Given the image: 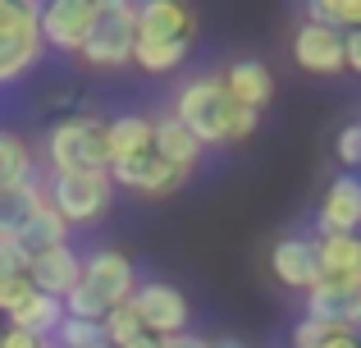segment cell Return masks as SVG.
<instances>
[{
    "instance_id": "30bf717a",
    "label": "cell",
    "mask_w": 361,
    "mask_h": 348,
    "mask_svg": "<svg viewBox=\"0 0 361 348\" xmlns=\"http://www.w3.org/2000/svg\"><path fill=\"white\" fill-rule=\"evenodd\" d=\"M270 275L283 289H298L307 294L311 284H320V261H316V239L307 234H283L270 248Z\"/></svg>"
},
{
    "instance_id": "f35d334b",
    "label": "cell",
    "mask_w": 361,
    "mask_h": 348,
    "mask_svg": "<svg viewBox=\"0 0 361 348\" xmlns=\"http://www.w3.org/2000/svg\"><path fill=\"white\" fill-rule=\"evenodd\" d=\"M0 335H5V321H0Z\"/></svg>"
},
{
    "instance_id": "ab89813d",
    "label": "cell",
    "mask_w": 361,
    "mask_h": 348,
    "mask_svg": "<svg viewBox=\"0 0 361 348\" xmlns=\"http://www.w3.org/2000/svg\"><path fill=\"white\" fill-rule=\"evenodd\" d=\"M97 348H110V344H97Z\"/></svg>"
},
{
    "instance_id": "d590c367",
    "label": "cell",
    "mask_w": 361,
    "mask_h": 348,
    "mask_svg": "<svg viewBox=\"0 0 361 348\" xmlns=\"http://www.w3.org/2000/svg\"><path fill=\"white\" fill-rule=\"evenodd\" d=\"M316 348H357V340H353L348 330H334V335H329L325 344H316Z\"/></svg>"
},
{
    "instance_id": "277c9868",
    "label": "cell",
    "mask_w": 361,
    "mask_h": 348,
    "mask_svg": "<svg viewBox=\"0 0 361 348\" xmlns=\"http://www.w3.org/2000/svg\"><path fill=\"white\" fill-rule=\"evenodd\" d=\"M42 197L69 229L73 224H78V229H92V224L110 211L115 188H110L106 174H51L42 184Z\"/></svg>"
},
{
    "instance_id": "f546056e",
    "label": "cell",
    "mask_w": 361,
    "mask_h": 348,
    "mask_svg": "<svg viewBox=\"0 0 361 348\" xmlns=\"http://www.w3.org/2000/svg\"><path fill=\"white\" fill-rule=\"evenodd\" d=\"M338 161H343V174H353L361 165V124H348L338 133Z\"/></svg>"
},
{
    "instance_id": "484cf974",
    "label": "cell",
    "mask_w": 361,
    "mask_h": 348,
    "mask_svg": "<svg viewBox=\"0 0 361 348\" xmlns=\"http://www.w3.org/2000/svg\"><path fill=\"white\" fill-rule=\"evenodd\" d=\"M307 23L353 32V28H361V0H307Z\"/></svg>"
},
{
    "instance_id": "1f68e13d",
    "label": "cell",
    "mask_w": 361,
    "mask_h": 348,
    "mask_svg": "<svg viewBox=\"0 0 361 348\" xmlns=\"http://www.w3.org/2000/svg\"><path fill=\"white\" fill-rule=\"evenodd\" d=\"M343 73H361V28L343 32Z\"/></svg>"
},
{
    "instance_id": "2e32d148",
    "label": "cell",
    "mask_w": 361,
    "mask_h": 348,
    "mask_svg": "<svg viewBox=\"0 0 361 348\" xmlns=\"http://www.w3.org/2000/svg\"><path fill=\"white\" fill-rule=\"evenodd\" d=\"M151 152H156L165 165H174V170H188V174H192L197 161L206 156V147L197 143V138L188 133V128L178 124L174 115H160V119H151Z\"/></svg>"
},
{
    "instance_id": "74e56055",
    "label": "cell",
    "mask_w": 361,
    "mask_h": 348,
    "mask_svg": "<svg viewBox=\"0 0 361 348\" xmlns=\"http://www.w3.org/2000/svg\"><path fill=\"white\" fill-rule=\"evenodd\" d=\"M211 348H252V344H243L238 335H220V340H211Z\"/></svg>"
},
{
    "instance_id": "4fadbf2b",
    "label": "cell",
    "mask_w": 361,
    "mask_h": 348,
    "mask_svg": "<svg viewBox=\"0 0 361 348\" xmlns=\"http://www.w3.org/2000/svg\"><path fill=\"white\" fill-rule=\"evenodd\" d=\"M220 83H224V92H229L233 106L256 110V115H261V110L270 106V97H274V73H270V64L256 60V55H238V60H229L224 73H220Z\"/></svg>"
},
{
    "instance_id": "4dcf8cb0",
    "label": "cell",
    "mask_w": 361,
    "mask_h": 348,
    "mask_svg": "<svg viewBox=\"0 0 361 348\" xmlns=\"http://www.w3.org/2000/svg\"><path fill=\"white\" fill-rule=\"evenodd\" d=\"M329 325H320V321H311V316H302L298 325H293V348H316V344H325L329 340Z\"/></svg>"
},
{
    "instance_id": "9a60e30c",
    "label": "cell",
    "mask_w": 361,
    "mask_h": 348,
    "mask_svg": "<svg viewBox=\"0 0 361 348\" xmlns=\"http://www.w3.org/2000/svg\"><path fill=\"white\" fill-rule=\"evenodd\" d=\"M361 224V179L357 174H338L325 188V202H320V234H353Z\"/></svg>"
},
{
    "instance_id": "ba28073f",
    "label": "cell",
    "mask_w": 361,
    "mask_h": 348,
    "mask_svg": "<svg viewBox=\"0 0 361 348\" xmlns=\"http://www.w3.org/2000/svg\"><path fill=\"white\" fill-rule=\"evenodd\" d=\"M106 179H110V188H133L137 197H169L188 184V170L165 165L156 152H137L128 161H110Z\"/></svg>"
},
{
    "instance_id": "8d00e7d4",
    "label": "cell",
    "mask_w": 361,
    "mask_h": 348,
    "mask_svg": "<svg viewBox=\"0 0 361 348\" xmlns=\"http://www.w3.org/2000/svg\"><path fill=\"white\" fill-rule=\"evenodd\" d=\"M123 348H165V340H156V335H137V340L123 344Z\"/></svg>"
},
{
    "instance_id": "52a82bcc",
    "label": "cell",
    "mask_w": 361,
    "mask_h": 348,
    "mask_svg": "<svg viewBox=\"0 0 361 348\" xmlns=\"http://www.w3.org/2000/svg\"><path fill=\"white\" fill-rule=\"evenodd\" d=\"M92 23H97V5L92 0H42L37 5V37H42L46 51L78 55Z\"/></svg>"
},
{
    "instance_id": "d6986e66",
    "label": "cell",
    "mask_w": 361,
    "mask_h": 348,
    "mask_svg": "<svg viewBox=\"0 0 361 348\" xmlns=\"http://www.w3.org/2000/svg\"><path fill=\"white\" fill-rule=\"evenodd\" d=\"M60 321H64V303H60V298H51V294H37V289H32V294H27L18 307H14V312L5 316L9 330L37 335V340H51Z\"/></svg>"
},
{
    "instance_id": "8992f818",
    "label": "cell",
    "mask_w": 361,
    "mask_h": 348,
    "mask_svg": "<svg viewBox=\"0 0 361 348\" xmlns=\"http://www.w3.org/2000/svg\"><path fill=\"white\" fill-rule=\"evenodd\" d=\"M133 42H137L133 9H123V14H97L87 42L78 46V60L97 73H119L133 64Z\"/></svg>"
},
{
    "instance_id": "6da1fadb",
    "label": "cell",
    "mask_w": 361,
    "mask_h": 348,
    "mask_svg": "<svg viewBox=\"0 0 361 348\" xmlns=\"http://www.w3.org/2000/svg\"><path fill=\"white\" fill-rule=\"evenodd\" d=\"M137 289V270L119 248H92L82 252V275L78 284L64 294V316L78 321H101L110 307L128 303Z\"/></svg>"
},
{
    "instance_id": "7c38bea8",
    "label": "cell",
    "mask_w": 361,
    "mask_h": 348,
    "mask_svg": "<svg viewBox=\"0 0 361 348\" xmlns=\"http://www.w3.org/2000/svg\"><path fill=\"white\" fill-rule=\"evenodd\" d=\"M133 28H137V37L197 42V14L188 0H133Z\"/></svg>"
},
{
    "instance_id": "d4e9b609",
    "label": "cell",
    "mask_w": 361,
    "mask_h": 348,
    "mask_svg": "<svg viewBox=\"0 0 361 348\" xmlns=\"http://www.w3.org/2000/svg\"><path fill=\"white\" fill-rule=\"evenodd\" d=\"M32 294V280H27V261L14 248H0V316H9L23 298Z\"/></svg>"
},
{
    "instance_id": "836d02e7",
    "label": "cell",
    "mask_w": 361,
    "mask_h": 348,
    "mask_svg": "<svg viewBox=\"0 0 361 348\" xmlns=\"http://www.w3.org/2000/svg\"><path fill=\"white\" fill-rule=\"evenodd\" d=\"M165 348H211V340L206 335H174V340H165Z\"/></svg>"
},
{
    "instance_id": "603a6c76",
    "label": "cell",
    "mask_w": 361,
    "mask_h": 348,
    "mask_svg": "<svg viewBox=\"0 0 361 348\" xmlns=\"http://www.w3.org/2000/svg\"><path fill=\"white\" fill-rule=\"evenodd\" d=\"M37 206H42V179L0 193V248H5V243H14V234L27 224V215H32Z\"/></svg>"
},
{
    "instance_id": "8fae6325",
    "label": "cell",
    "mask_w": 361,
    "mask_h": 348,
    "mask_svg": "<svg viewBox=\"0 0 361 348\" xmlns=\"http://www.w3.org/2000/svg\"><path fill=\"white\" fill-rule=\"evenodd\" d=\"M293 60L302 73H316V78H334L343 73V32L320 23H302L293 32Z\"/></svg>"
},
{
    "instance_id": "5b68a950",
    "label": "cell",
    "mask_w": 361,
    "mask_h": 348,
    "mask_svg": "<svg viewBox=\"0 0 361 348\" xmlns=\"http://www.w3.org/2000/svg\"><path fill=\"white\" fill-rule=\"evenodd\" d=\"M128 307L137 312L142 330L156 335V340H174V335L188 330V321H192V307H188L183 289L178 284H165V280H147V284L133 289Z\"/></svg>"
},
{
    "instance_id": "5bb4252c",
    "label": "cell",
    "mask_w": 361,
    "mask_h": 348,
    "mask_svg": "<svg viewBox=\"0 0 361 348\" xmlns=\"http://www.w3.org/2000/svg\"><path fill=\"white\" fill-rule=\"evenodd\" d=\"M78 275H82V252L69 248V243H60V248H51V252H42V257L27 261V280H32V289H37V294L60 298V303H64V294L78 284Z\"/></svg>"
},
{
    "instance_id": "44dd1931",
    "label": "cell",
    "mask_w": 361,
    "mask_h": 348,
    "mask_svg": "<svg viewBox=\"0 0 361 348\" xmlns=\"http://www.w3.org/2000/svg\"><path fill=\"white\" fill-rule=\"evenodd\" d=\"M192 55V42H174V37H137L133 42V64L151 78L178 73V64Z\"/></svg>"
},
{
    "instance_id": "f1b7e54d",
    "label": "cell",
    "mask_w": 361,
    "mask_h": 348,
    "mask_svg": "<svg viewBox=\"0 0 361 348\" xmlns=\"http://www.w3.org/2000/svg\"><path fill=\"white\" fill-rule=\"evenodd\" d=\"M37 5L42 0H0V42L9 32H18V28L37 23Z\"/></svg>"
},
{
    "instance_id": "83f0119b",
    "label": "cell",
    "mask_w": 361,
    "mask_h": 348,
    "mask_svg": "<svg viewBox=\"0 0 361 348\" xmlns=\"http://www.w3.org/2000/svg\"><path fill=\"white\" fill-rule=\"evenodd\" d=\"M51 344L55 348H97V344H106V340H101V321H78V316H64V321L55 325Z\"/></svg>"
},
{
    "instance_id": "7402d4cb",
    "label": "cell",
    "mask_w": 361,
    "mask_h": 348,
    "mask_svg": "<svg viewBox=\"0 0 361 348\" xmlns=\"http://www.w3.org/2000/svg\"><path fill=\"white\" fill-rule=\"evenodd\" d=\"M137 152H151V115H115L106 119V156L128 161Z\"/></svg>"
},
{
    "instance_id": "9c48e42d",
    "label": "cell",
    "mask_w": 361,
    "mask_h": 348,
    "mask_svg": "<svg viewBox=\"0 0 361 348\" xmlns=\"http://www.w3.org/2000/svg\"><path fill=\"white\" fill-rule=\"evenodd\" d=\"M307 316L329 330H357L361 321V280H320L307 289Z\"/></svg>"
},
{
    "instance_id": "ffe728a7",
    "label": "cell",
    "mask_w": 361,
    "mask_h": 348,
    "mask_svg": "<svg viewBox=\"0 0 361 348\" xmlns=\"http://www.w3.org/2000/svg\"><path fill=\"white\" fill-rule=\"evenodd\" d=\"M42 55H46V46H42V37H37V23L9 32L5 42H0V88H5V83H18L27 69H37Z\"/></svg>"
},
{
    "instance_id": "e0dca14e",
    "label": "cell",
    "mask_w": 361,
    "mask_h": 348,
    "mask_svg": "<svg viewBox=\"0 0 361 348\" xmlns=\"http://www.w3.org/2000/svg\"><path fill=\"white\" fill-rule=\"evenodd\" d=\"M60 243H69V224H64L60 215L46 206V197H42V206L27 215V224L14 234V243H5V248H14L23 261H32V257H42V252L60 248Z\"/></svg>"
},
{
    "instance_id": "ac0fdd59",
    "label": "cell",
    "mask_w": 361,
    "mask_h": 348,
    "mask_svg": "<svg viewBox=\"0 0 361 348\" xmlns=\"http://www.w3.org/2000/svg\"><path fill=\"white\" fill-rule=\"evenodd\" d=\"M320 280H361V243L357 234H316Z\"/></svg>"
},
{
    "instance_id": "cb8c5ba5",
    "label": "cell",
    "mask_w": 361,
    "mask_h": 348,
    "mask_svg": "<svg viewBox=\"0 0 361 348\" xmlns=\"http://www.w3.org/2000/svg\"><path fill=\"white\" fill-rule=\"evenodd\" d=\"M37 179V165H32V147L23 143L18 133L0 128V193L9 188H23Z\"/></svg>"
},
{
    "instance_id": "d6a6232c",
    "label": "cell",
    "mask_w": 361,
    "mask_h": 348,
    "mask_svg": "<svg viewBox=\"0 0 361 348\" xmlns=\"http://www.w3.org/2000/svg\"><path fill=\"white\" fill-rule=\"evenodd\" d=\"M0 348H55V344L51 340H37V335H23V330H9V325H5Z\"/></svg>"
},
{
    "instance_id": "3957f363",
    "label": "cell",
    "mask_w": 361,
    "mask_h": 348,
    "mask_svg": "<svg viewBox=\"0 0 361 348\" xmlns=\"http://www.w3.org/2000/svg\"><path fill=\"white\" fill-rule=\"evenodd\" d=\"M46 165L51 174H106V119L101 115H69L46 133Z\"/></svg>"
},
{
    "instance_id": "4316f807",
    "label": "cell",
    "mask_w": 361,
    "mask_h": 348,
    "mask_svg": "<svg viewBox=\"0 0 361 348\" xmlns=\"http://www.w3.org/2000/svg\"><path fill=\"white\" fill-rule=\"evenodd\" d=\"M137 335H147V330H142L137 312H133L128 303L110 307V312L101 316V340H106L110 348H123V344H133V340H137Z\"/></svg>"
},
{
    "instance_id": "7a4b0ae2",
    "label": "cell",
    "mask_w": 361,
    "mask_h": 348,
    "mask_svg": "<svg viewBox=\"0 0 361 348\" xmlns=\"http://www.w3.org/2000/svg\"><path fill=\"white\" fill-rule=\"evenodd\" d=\"M169 115H174L202 147H233V115H238V106L229 101V92H224V83L215 78V73L188 78L183 88H178Z\"/></svg>"
},
{
    "instance_id": "e575fe53",
    "label": "cell",
    "mask_w": 361,
    "mask_h": 348,
    "mask_svg": "<svg viewBox=\"0 0 361 348\" xmlns=\"http://www.w3.org/2000/svg\"><path fill=\"white\" fill-rule=\"evenodd\" d=\"M97 5V14H123V9H133V0H92Z\"/></svg>"
}]
</instances>
